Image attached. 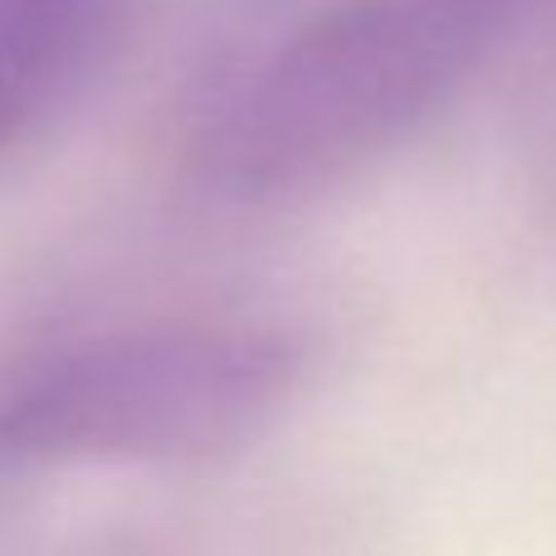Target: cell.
Here are the masks:
<instances>
[{"label": "cell", "instance_id": "obj_2", "mask_svg": "<svg viewBox=\"0 0 556 556\" xmlns=\"http://www.w3.org/2000/svg\"><path fill=\"white\" fill-rule=\"evenodd\" d=\"M303 346L260 323H152L0 371V483L59 464H191L260 440Z\"/></svg>", "mask_w": 556, "mask_h": 556}, {"label": "cell", "instance_id": "obj_3", "mask_svg": "<svg viewBox=\"0 0 556 556\" xmlns=\"http://www.w3.org/2000/svg\"><path fill=\"white\" fill-rule=\"evenodd\" d=\"M123 0H0V162L64 123L113 54Z\"/></svg>", "mask_w": 556, "mask_h": 556}, {"label": "cell", "instance_id": "obj_1", "mask_svg": "<svg viewBox=\"0 0 556 556\" xmlns=\"http://www.w3.org/2000/svg\"><path fill=\"white\" fill-rule=\"evenodd\" d=\"M528 0H332L230 88L201 176L230 201H283L366 166L489 59Z\"/></svg>", "mask_w": 556, "mask_h": 556}]
</instances>
